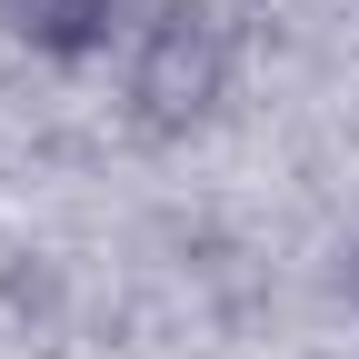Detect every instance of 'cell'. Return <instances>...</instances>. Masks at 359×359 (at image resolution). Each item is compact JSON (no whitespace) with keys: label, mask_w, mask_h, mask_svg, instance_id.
Instances as JSON below:
<instances>
[{"label":"cell","mask_w":359,"mask_h":359,"mask_svg":"<svg viewBox=\"0 0 359 359\" xmlns=\"http://www.w3.org/2000/svg\"><path fill=\"white\" fill-rule=\"evenodd\" d=\"M0 20L40 60H100L120 40V0H0Z\"/></svg>","instance_id":"obj_2"},{"label":"cell","mask_w":359,"mask_h":359,"mask_svg":"<svg viewBox=\"0 0 359 359\" xmlns=\"http://www.w3.org/2000/svg\"><path fill=\"white\" fill-rule=\"evenodd\" d=\"M219 80H230V50H219L210 11H170L140 30V60H130V100H140L150 120H200L219 100Z\"/></svg>","instance_id":"obj_1"}]
</instances>
